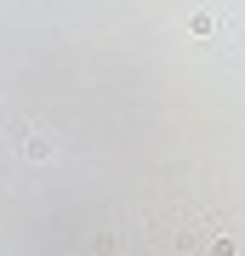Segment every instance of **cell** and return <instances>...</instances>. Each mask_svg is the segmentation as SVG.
I'll use <instances>...</instances> for the list:
<instances>
[{"label": "cell", "mask_w": 245, "mask_h": 256, "mask_svg": "<svg viewBox=\"0 0 245 256\" xmlns=\"http://www.w3.org/2000/svg\"><path fill=\"white\" fill-rule=\"evenodd\" d=\"M222 28V57L228 63H245V28L239 23H217Z\"/></svg>", "instance_id": "3"}, {"label": "cell", "mask_w": 245, "mask_h": 256, "mask_svg": "<svg viewBox=\"0 0 245 256\" xmlns=\"http://www.w3.org/2000/svg\"><path fill=\"white\" fill-rule=\"evenodd\" d=\"M18 154H23V160H52V154H57V137H52L46 126H23V142H18Z\"/></svg>", "instance_id": "2"}, {"label": "cell", "mask_w": 245, "mask_h": 256, "mask_svg": "<svg viewBox=\"0 0 245 256\" xmlns=\"http://www.w3.org/2000/svg\"><path fill=\"white\" fill-rule=\"evenodd\" d=\"M182 256H245V216L234 210H171Z\"/></svg>", "instance_id": "1"}, {"label": "cell", "mask_w": 245, "mask_h": 256, "mask_svg": "<svg viewBox=\"0 0 245 256\" xmlns=\"http://www.w3.org/2000/svg\"><path fill=\"white\" fill-rule=\"evenodd\" d=\"M188 28H194V34H217V12H194Z\"/></svg>", "instance_id": "4"}]
</instances>
